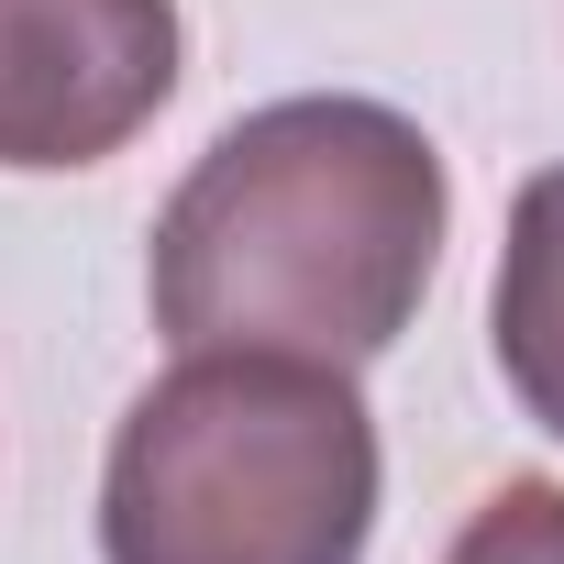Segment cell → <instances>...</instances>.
I'll use <instances>...</instances> for the list:
<instances>
[{"instance_id": "obj_5", "label": "cell", "mask_w": 564, "mask_h": 564, "mask_svg": "<svg viewBox=\"0 0 564 564\" xmlns=\"http://www.w3.org/2000/svg\"><path fill=\"white\" fill-rule=\"evenodd\" d=\"M443 564H564V487L553 476H509L498 498H476V520L454 531Z\"/></svg>"}, {"instance_id": "obj_3", "label": "cell", "mask_w": 564, "mask_h": 564, "mask_svg": "<svg viewBox=\"0 0 564 564\" xmlns=\"http://www.w3.org/2000/svg\"><path fill=\"white\" fill-rule=\"evenodd\" d=\"M177 0H0V166L67 177L177 100Z\"/></svg>"}, {"instance_id": "obj_1", "label": "cell", "mask_w": 564, "mask_h": 564, "mask_svg": "<svg viewBox=\"0 0 564 564\" xmlns=\"http://www.w3.org/2000/svg\"><path fill=\"white\" fill-rule=\"evenodd\" d=\"M443 232V144L366 89H300L210 133V155L166 188L144 300L177 355L377 366L432 300Z\"/></svg>"}, {"instance_id": "obj_2", "label": "cell", "mask_w": 564, "mask_h": 564, "mask_svg": "<svg viewBox=\"0 0 564 564\" xmlns=\"http://www.w3.org/2000/svg\"><path fill=\"white\" fill-rule=\"evenodd\" d=\"M377 487L388 454L355 366L177 355L111 432L100 553L111 564H366Z\"/></svg>"}, {"instance_id": "obj_4", "label": "cell", "mask_w": 564, "mask_h": 564, "mask_svg": "<svg viewBox=\"0 0 564 564\" xmlns=\"http://www.w3.org/2000/svg\"><path fill=\"white\" fill-rule=\"evenodd\" d=\"M487 344H498V377H509L520 421H542L564 443V166H531L520 199H509Z\"/></svg>"}]
</instances>
